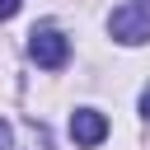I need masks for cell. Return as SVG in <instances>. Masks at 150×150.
Segmentation results:
<instances>
[{
    "mask_svg": "<svg viewBox=\"0 0 150 150\" xmlns=\"http://www.w3.org/2000/svg\"><path fill=\"white\" fill-rule=\"evenodd\" d=\"M108 33H112L117 42H127V47L145 42V38H150V0H127L122 9H112Z\"/></svg>",
    "mask_w": 150,
    "mask_h": 150,
    "instance_id": "6da1fadb",
    "label": "cell"
},
{
    "mask_svg": "<svg viewBox=\"0 0 150 150\" xmlns=\"http://www.w3.org/2000/svg\"><path fill=\"white\" fill-rule=\"evenodd\" d=\"M28 56H33L42 70H61V66H66V56H70V47H66L61 28H52V23H38V28L28 33Z\"/></svg>",
    "mask_w": 150,
    "mask_h": 150,
    "instance_id": "7a4b0ae2",
    "label": "cell"
},
{
    "mask_svg": "<svg viewBox=\"0 0 150 150\" xmlns=\"http://www.w3.org/2000/svg\"><path fill=\"white\" fill-rule=\"evenodd\" d=\"M103 136H108V117H103V112H94V108H75V112H70V141H75V145L94 150Z\"/></svg>",
    "mask_w": 150,
    "mask_h": 150,
    "instance_id": "3957f363",
    "label": "cell"
},
{
    "mask_svg": "<svg viewBox=\"0 0 150 150\" xmlns=\"http://www.w3.org/2000/svg\"><path fill=\"white\" fill-rule=\"evenodd\" d=\"M19 5H23V0H0V23H5V19H14V14H19Z\"/></svg>",
    "mask_w": 150,
    "mask_h": 150,
    "instance_id": "277c9868",
    "label": "cell"
},
{
    "mask_svg": "<svg viewBox=\"0 0 150 150\" xmlns=\"http://www.w3.org/2000/svg\"><path fill=\"white\" fill-rule=\"evenodd\" d=\"M0 150H14V131H9V122H0Z\"/></svg>",
    "mask_w": 150,
    "mask_h": 150,
    "instance_id": "5b68a950",
    "label": "cell"
},
{
    "mask_svg": "<svg viewBox=\"0 0 150 150\" xmlns=\"http://www.w3.org/2000/svg\"><path fill=\"white\" fill-rule=\"evenodd\" d=\"M141 112H145V117H150V84H145V89H141Z\"/></svg>",
    "mask_w": 150,
    "mask_h": 150,
    "instance_id": "8992f818",
    "label": "cell"
}]
</instances>
